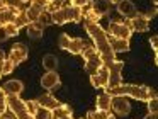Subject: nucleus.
I'll return each instance as SVG.
<instances>
[{
  "label": "nucleus",
  "mask_w": 158,
  "mask_h": 119,
  "mask_svg": "<svg viewBox=\"0 0 158 119\" xmlns=\"http://www.w3.org/2000/svg\"><path fill=\"white\" fill-rule=\"evenodd\" d=\"M85 31L89 32V36L92 37L94 41V48L97 49V53L100 54V60L106 66H109L112 61H116V53L112 51L109 44V37H107V32L99 26V24L94 22H85Z\"/></svg>",
  "instance_id": "obj_1"
},
{
  "label": "nucleus",
  "mask_w": 158,
  "mask_h": 119,
  "mask_svg": "<svg viewBox=\"0 0 158 119\" xmlns=\"http://www.w3.org/2000/svg\"><path fill=\"white\" fill-rule=\"evenodd\" d=\"M109 95H123V97H133L136 100H148L156 97V90L146 85H134V83H121L119 87L107 90Z\"/></svg>",
  "instance_id": "obj_2"
},
{
  "label": "nucleus",
  "mask_w": 158,
  "mask_h": 119,
  "mask_svg": "<svg viewBox=\"0 0 158 119\" xmlns=\"http://www.w3.org/2000/svg\"><path fill=\"white\" fill-rule=\"evenodd\" d=\"M82 56H83V60H85V71L89 75H94V73H97V70H99L100 66H102V60H100V54L97 53V49L94 46H89L87 44L85 46V49L82 51Z\"/></svg>",
  "instance_id": "obj_3"
},
{
  "label": "nucleus",
  "mask_w": 158,
  "mask_h": 119,
  "mask_svg": "<svg viewBox=\"0 0 158 119\" xmlns=\"http://www.w3.org/2000/svg\"><path fill=\"white\" fill-rule=\"evenodd\" d=\"M7 109L15 116V119H31L32 117L26 111V104L19 95H7Z\"/></svg>",
  "instance_id": "obj_4"
},
{
  "label": "nucleus",
  "mask_w": 158,
  "mask_h": 119,
  "mask_svg": "<svg viewBox=\"0 0 158 119\" xmlns=\"http://www.w3.org/2000/svg\"><path fill=\"white\" fill-rule=\"evenodd\" d=\"M124 68V63L123 61H112V63L107 66L109 70V80H107V85H106V92L110 90V88H116L123 83V78H121V71Z\"/></svg>",
  "instance_id": "obj_5"
},
{
  "label": "nucleus",
  "mask_w": 158,
  "mask_h": 119,
  "mask_svg": "<svg viewBox=\"0 0 158 119\" xmlns=\"http://www.w3.org/2000/svg\"><path fill=\"white\" fill-rule=\"evenodd\" d=\"M107 34L112 37H119V39H127L129 41L133 31L127 26V20H123V22H117V20H112L107 27Z\"/></svg>",
  "instance_id": "obj_6"
},
{
  "label": "nucleus",
  "mask_w": 158,
  "mask_h": 119,
  "mask_svg": "<svg viewBox=\"0 0 158 119\" xmlns=\"http://www.w3.org/2000/svg\"><path fill=\"white\" fill-rule=\"evenodd\" d=\"M110 109L119 116H127L131 111L129 100H126V97L123 95H110Z\"/></svg>",
  "instance_id": "obj_7"
},
{
  "label": "nucleus",
  "mask_w": 158,
  "mask_h": 119,
  "mask_svg": "<svg viewBox=\"0 0 158 119\" xmlns=\"http://www.w3.org/2000/svg\"><path fill=\"white\" fill-rule=\"evenodd\" d=\"M127 26H129L131 31H136V32H146L148 27H150V20L144 17V14L138 12L134 17L127 19Z\"/></svg>",
  "instance_id": "obj_8"
},
{
  "label": "nucleus",
  "mask_w": 158,
  "mask_h": 119,
  "mask_svg": "<svg viewBox=\"0 0 158 119\" xmlns=\"http://www.w3.org/2000/svg\"><path fill=\"white\" fill-rule=\"evenodd\" d=\"M107 80H109V70H107L106 65H102V66L97 70V73L90 75V83L95 88H106Z\"/></svg>",
  "instance_id": "obj_9"
},
{
  "label": "nucleus",
  "mask_w": 158,
  "mask_h": 119,
  "mask_svg": "<svg viewBox=\"0 0 158 119\" xmlns=\"http://www.w3.org/2000/svg\"><path fill=\"white\" fill-rule=\"evenodd\" d=\"M27 54H29L27 48H26L22 43H17V44H14V46H12L10 54H9V60H12V61H14V65L17 66V65H21L22 61L27 58Z\"/></svg>",
  "instance_id": "obj_10"
},
{
  "label": "nucleus",
  "mask_w": 158,
  "mask_h": 119,
  "mask_svg": "<svg viewBox=\"0 0 158 119\" xmlns=\"http://www.w3.org/2000/svg\"><path fill=\"white\" fill-rule=\"evenodd\" d=\"M41 85L46 90H53V88L60 87V75L56 71H46L41 78Z\"/></svg>",
  "instance_id": "obj_11"
},
{
  "label": "nucleus",
  "mask_w": 158,
  "mask_h": 119,
  "mask_svg": "<svg viewBox=\"0 0 158 119\" xmlns=\"http://www.w3.org/2000/svg\"><path fill=\"white\" fill-rule=\"evenodd\" d=\"M117 10H119L121 15L127 17V19H131V17H134L138 14L136 7H134V3L131 2V0H117Z\"/></svg>",
  "instance_id": "obj_12"
},
{
  "label": "nucleus",
  "mask_w": 158,
  "mask_h": 119,
  "mask_svg": "<svg viewBox=\"0 0 158 119\" xmlns=\"http://www.w3.org/2000/svg\"><path fill=\"white\" fill-rule=\"evenodd\" d=\"M36 102H38L39 109H46V111H53L55 107L60 105V100H56V97H53V95H49V94L41 95L39 99H36Z\"/></svg>",
  "instance_id": "obj_13"
},
{
  "label": "nucleus",
  "mask_w": 158,
  "mask_h": 119,
  "mask_svg": "<svg viewBox=\"0 0 158 119\" xmlns=\"http://www.w3.org/2000/svg\"><path fill=\"white\" fill-rule=\"evenodd\" d=\"M107 37H109V44H110L114 53H126V51H129V41L127 39L112 37V36H109V34H107Z\"/></svg>",
  "instance_id": "obj_14"
},
{
  "label": "nucleus",
  "mask_w": 158,
  "mask_h": 119,
  "mask_svg": "<svg viewBox=\"0 0 158 119\" xmlns=\"http://www.w3.org/2000/svg\"><path fill=\"white\" fill-rule=\"evenodd\" d=\"M51 20H53V24H56V26H63V24L70 22L68 7H61V9H58L56 12H53L51 14Z\"/></svg>",
  "instance_id": "obj_15"
},
{
  "label": "nucleus",
  "mask_w": 158,
  "mask_h": 119,
  "mask_svg": "<svg viewBox=\"0 0 158 119\" xmlns=\"http://www.w3.org/2000/svg\"><path fill=\"white\" fill-rule=\"evenodd\" d=\"M2 88L5 90L7 95H21V92L24 90V83L21 80H9L4 83Z\"/></svg>",
  "instance_id": "obj_16"
},
{
  "label": "nucleus",
  "mask_w": 158,
  "mask_h": 119,
  "mask_svg": "<svg viewBox=\"0 0 158 119\" xmlns=\"http://www.w3.org/2000/svg\"><path fill=\"white\" fill-rule=\"evenodd\" d=\"M17 14H19V10L14 9V7H2L0 9V26H5V24L12 22Z\"/></svg>",
  "instance_id": "obj_17"
},
{
  "label": "nucleus",
  "mask_w": 158,
  "mask_h": 119,
  "mask_svg": "<svg viewBox=\"0 0 158 119\" xmlns=\"http://www.w3.org/2000/svg\"><path fill=\"white\" fill-rule=\"evenodd\" d=\"M85 46H87V43L82 39V37H72L66 51H70L72 54H82V51L85 49Z\"/></svg>",
  "instance_id": "obj_18"
},
{
  "label": "nucleus",
  "mask_w": 158,
  "mask_h": 119,
  "mask_svg": "<svg viewBox=\"0 0 158 119\" xmlns=\"http://www.w3.org/2000/svg\"><path fill=\"white\" fill-rule=\"evenodd\" d=\"M27 27V36L31 37V39H41L43 37V31H44V27L41 26V24L36 20V22H31Z\"/></svg>",
  "instance_id": "obj_19"
},
{
  "label": "nucleus",
  "mask_w": 158,
  "mask_h": 119,
  "mask_svg": "<svg viewBox=\"0 0 158 119\" xmlns=\"http://www.w3.org/2000/svg\"><path fill=\"white\" fill-rule=\"evenodd\" d=\"M94 10H95L100 17L107 15V14L110 12V2L109 0H97V2H94Z\"/></svg>",
  "instance_id": "obj_20"
},
{
  "label": "nucleus",
  "mask_w": 158,
  "mask_h": 119,
  "mask_svg": "<svg viewBox=\"0 0 158 119\" xmlns=\"http://www.w3.org/2000/svg\"><path fill=\"white\" fill-rule=\"evenodd\" d=\"M95 104H97V109H99V111H106V112L110 111V95L107 94V92L100 94L99 97H97Z\"/></svg>",
  "instance_id": "obj_21"
},
{
  "label": "nucleus",
  "mask_w": 158,
  "mask_h": 119,
  "mask_svg": "<svg viewBox=\"0 0 158 119\" xmlns=\"http://www.w3.org/2000/svg\"><path fill=\"white\" fill-rule=\"evenodd\" d=\"M70 114H72V109H70V105L60 104L58 107H55V109L51 111V119H61V117L70 116Z\"/></svg>",
  "instance_id": "obj_22"
},
{
  "label": "nucleus",
  "mask_w": 158,
  "mask_h": 119,
  "mask_svg": "<svg viewBox=\"0 0 158 119\" xmlns=\"http://www.w3.org/2000/svg\"><path fill=\"white\" fill-rule=\"evenodd\" d=\"M43 66L46 68V71H56V68H58V58L55 54H46L43 58Z\"/></svg>",
  "instance_id": "obj_23"
},
{
  "label": "nucleus",
  "mask_w": 158,
  "mask_h": 119,
  "mask_svg": "<svg viewBox=\"0 0 158 119\" xmlns=\"http://www.w3.org/2000/svg\"><path fill=\"white\" fill-rule=\"evenodd\" d=\"M44 12V10H41L39 7H36V5H31L29 3V7H27V10H26V14H27V19H29V22H36V20L39 19V15Z\"/></svg>",
  "instance_id": "obj_24"
},
{
  "label": "nucleus",
  "mask_w": 158,
  "mask_h": 119,
  "mask_svg": "<svg viewBox=\"0 0 158 119\" xmlns=\"http://www.w3.org/2000/svg\"><path fill=\"white\" fill-rule=\"evenodd\" d=\"M12 22L15 24V26L19 27V29H22V27H26V26H29V19H27V14H26V10H22V12H19L17 15H15V19L12 20Z\"/></svg>",
  "instance_id": "obj_25"
},
{
  "label": "nucleus",
  "mask_w": 158,
  "mask_h": 119,
  "mask_svg": "<svg viewBox=\"0 0 158 119\" xmlns=\"http://www.w3.org/2000/svg\"><path fill=\"white\" fill-rule=\"evenodd\" d=\"M110 117V111H99V109H95V111H90L87 112V117L85 119H109Z\"/></svg>",
  "instance_id": "obj_26"
},
{
  "label": "nucleus",
  "mask_w": 158,
  "mask_h": 119,
  "mask_svg": "<svg viewBox=\"0 0 158 119\" xmlns=\"http://www.w3.org/2000/svg\"><path fill=\"white\" fill-rule=\"evenodd\" d=\"M65 2H66V0H49V3L46 5V12H49V14L56 12L58 9L65 7Z\"/></svg>",
  "instance_id": "obj_27"
},
{
  "label": "nucleus",
  "mask_w": 158,
  "mask_h": 119,
  "mask_svg": "<svg viewBox=\"0 0 158 119\" xmlns=\"http://www.w3.org/2000/svg\"><path fill=\"white\" fill-rule=\"evenodd\" d=\"M68 12H70V20L72 22H78L82 20V9L80 7H68Z\"/></svg>",
  "instance_id": "obj_28"
},
{
  "label": "nucleus",
  "mask_w": 158,
  "mask_h": 119,
  "mask_svg": "<svg viewBox=\"0 0 158 119\" xmlns=\"http://www.w3.org/2000/svg\"><path fill=\"white\" fill-rule=\"evenodd\" d=\"M24 104H26V111L29 112V116L34 117V116L38 114V111H39L38 102H36V100H24Z\"/></svg>",
  "instance_id": "obj_29"
},
{
  "label": "nucleus",
  "mask_w": 158,
  "mask_h": 119,
  "mask_svg": "<svg viewBox=\"0 0 158 119\" xmlns=\"http://www.w3.org/2000/svg\"><path fill=\"white\" fill-rule=\"evenodd\" d=\"M14 68H15L14 61L9 60V58H5L4 63H2V75H9V73H12V71H14Z\"/></svg>",
  "instance_id": "obj_30"
},
{
  "label": "nucleus",
  "mask_w": 158,
  "mask_h": 119,
  "mask_svg": "<svg viewBox=\"0 0 158 119\" xmlns=\"http://www.w3.org/2000/svg\"><path fill=\"white\" fill-rule=\"evenodd\" d=\"M4 27H5V32H7V36H9V37H15V36L19 34V31H21V29H19V27L14 24V22L5 24Z\"/></svg>",
  "instance_id": "obj_31"
},
{
  "label": "nucleus",
  "mask_w": 158,
  "mask_h": 119,
  "mask_svg": "<svg viewBox=\"0 0 158 119\" xmlns=\"http://www.w3.org/2000/svg\"><path fill=\"white\" fill-rule=\"evenodd\" d=\"M38 22L41 24L43 27H46V26H49V24H53V20H51V14L49 12H43L41 15H39V19H38Z\"/></svg>",
  "instance_id": "obj_32"
},
{
  "label": "nucleus",
  "mask_w": 158,
  "mask_h": 119,
  "mask_svg": "<svg viewBox=\"0 0 158 119\" xmlns=\"http://www.w3.org/2000/svg\"><path fill=\"white\" fill-rule=\"evenodd\" d=\"M148 109H150V112H153V114H156L158 112V99L156 97H151L148 99Z\"/></svg>",
  "instance_id": "obj_33"
},
{
  "label": "nucleus",
  "mask_w": 158,
  "mask_h": 119,
  "mask_svg": "<svg viewBox=\"0 0 158 119\" xmlns=\"http://www.w3.org/2000/svg\"><path fill=\"white\" fill-rule=\"evenodd\" d=\"M70 39H72V37H70L68 34H61V36H60V39H58V44H60V48H63V49H66V48H68V44H70Z\"/></svg>",
  "instance_id": "obj_34"
},
{
  "label": "nucleus",
  "mask_w": 158,
  "mask_h": 119,
  "mask_svg": "<svg viewBox=\"0 0 158 119\" xmlns=\"http://www.w3.org/2000/svg\"><path fill=\"white\" fill-rule=\"evenodd\" d=\"M36 119H51V111H46V109H39L38 114L34 116Z\"/></svg>",
  "instance_id": "obj_35"
},
{
  "label": "nucleus",
  "mask_w": 158,
  "mask_h": 119,
  "mask_svg": "<svg viewBox=\"0 0 158 119\" xmlns=\"http://www.w3.org/2000/svg\"><path fill=\"white\" fill-rule=\"evenodd\" d=\"M48 3H49V0H32L31 5H36L41 10H46V5H48Z\"/></svg>",
  "instance_id": "obj_36"
},
{
  "label": "nucleus",
  "mask_w": 158,
  "mask_h": 119,
  "mask_svg": "<svg viewBox=\"0 0 158 119\" xmlns=\"http://www.w3.org/2000/svg\"><path fill=\"white\" fill-rule=\"evenodd\" d=\"M0 105H7V94L2 87H0Z\"/></svg>",
  "instance_id": "obj_37"
},
{
  "label": "nucleus",
  "mask_w": 158,
  "mask_h": 119,
  "mask_svg": "<svg viewBox=\"0 0 158 119\" xmlns=\"http://www.w3.org/2000/svg\"><path fill=\"white\" fill-rule=\"evenodd\" d=\"M87 2H90V0H70V3H72V7H80V9H82V7L85 5Z\"/></svg>",
  "instance_id": "obj_38"
},
{
  "label": "nucleus",
  "mask_w": 158,
  "mask_h": 119,
  "mask_svg": "<svg viewBox=\"0 0 158 119\" xmlns=\"http://www.w3.org/2000/svg\"><path fill=\"white\" fill-rule=\"evenodd\" d=\"M150 44H151V48H153L155 54H156V51H158V37H156V36H153V37L150 39Z\"/></svg>",
  "instance_id": "obj_39"
},
{
  "label": "nucleus",
  "mask_w": 158,
  "mask_h": 119,
  "mask_svg": "<svg viewBox=\"0 0 158 119\" xmlns=\"http://www.w3.org/2000/svg\"><path fill=\"white\" fill-rule=\"evenodd\" d=\"M155 15H156V5H153V9H151V10H148V12L144 14V17H146L148 20H150V19H153Z\"/></svg>",
  "instance_id": "obj_40"
},
{
  "label": "nucleus",
  "mask_w": 158,
  "mask_h": 119,
  "mask_svg": "<svg viewBox=\"0 0 158 119\" xmlns=\"http://www.w3.org/2000/svg\"><path fill=\"white\" fill-rule=\"evenodd\" d=\"M7 39H9V36H7V32H5V27L0 26V43H4V41H7Z\"/></svg>",
  "instance_id": "obj_41"
},
{
  "label": "nucleus",
  "mask_w": 158,
  "mask_h": 119,
  "mask_svg": "<svg viewBox=\"0 0 158 119\" xmlns=\"http://www.w3.org/2000/svg\"><path fill=\"white\" fill-rule=\"evenodd\" d=\"M144 119H158V116H156V114H153V112H150V114H148Z\"/></svg>",
  "instance_id": "obj_42"
},
{
  "label": "nucleus",
  "mask_w": 158,
  "mask_h": 119,
  "mask_svg": "<svg viewBox=\"0 0 158 119\" xmlns=\"http://www.w3.org/2000/svg\"><path fill=\"white\" fill-rule=\"evenodd\" d=\"M4 60H5V54H4V51L0 49V63H4Z\"/></svg>",
  "instance_id": "obj_43"
},
{
  "label": "nucleus",
  "mask_w": 158,
  "mask_h": 119,
  "mask_svg": "<svg viewBox=\"0 0 158 119\" xmlns=\"http://www.w3.org/2000/svg\"><path fill=\"white\" fill-rule=\"evenodd\" d=\"M61 119H73V114H70V116H65V117H61Z\"/></svg>",
  "instance_id": "obj_44"
},
{
  "label": "nucleus",
  "mask_w": 158,
  "mask_h": 119,
  "mask_svg": "<svg viewBox=\"0 0 158 119\" xmlns=\"http://www.w3.org/2000/svg\"><path fill=\"white\" fill-rule=\"evenodd\" d=\"M2 7H5L4 5V0H0V9H2Z\"/></svg>",
  "instance_id": "obj_45"
},
{
  "label": "nucleus",
  "mask_w": 158,
  "mask_h": 119,
  "mask_svg": "<svg viewBox=\"0 0 158 119\" xmlns=\"http://www.w3.org/2000/svg\"><path fill=\"white\" fill-rule=\"evenodd\" d=\"M0 78H2V63H0Z\"/></svg>",
  "instance_id": "obj_46"
},
{
  "label": "nucleus",
  "mask_w": 158,
  "mask_h": 119,
  "mask_svg": "<svg viewBox=\"0 0 158 119\" xmlns=\"http://www.w3.org/2000/svg\"><path fill=\"white\" fill-rule=\"evenodd\" d=\"M151 2H153V5H156V3H158V0H151Z\"/></svg>",
  "instance_id": "obj_47"
},
{
  "label": "nucleus",
  "mask_w": 158,
  "mask_h": 119,
  "mask_svg": "<svg viewBox=\"0 0 158 119\" xmlns=\"http://www.w3.org/2000/svg\"><path fill=\"white\" fill-rule=\"evenodd\" d=\"M109 2H110V3H117V0H109Z\"/></svg>",
  "instance_id": "obj_48"
},
{
  "label": "nucleus",
  "mask_w": 158,
  "mask_h": 119,
  "mask_svg": "<svg viewBox=\"0 0 158 119\" xmlns=\"http://www.w3.org/2000/svg\"><path fill=\"white\" fill-rule=\"evenodd\" d=\"M109 119H116V117H114V116H112V114H110V117H109Z\"/></svg>",
  "instance_id": "obj_49"
},
{
  "label": "nucleus",
  "mask_w": 158,
  "mask_h": 119,
  "mask_svg": "<svg viewBox=\"0 0 158 119\" xmlns=\"http://www.w3.org/2000/svg\"><path fill=\"white\" fill-rule=\"evenodd\" d=\"M31 2H32V0H27V3H31Z\"/></svg>",
  "instance_id": "obj_50"
},
{
  "label": "nucleus",
  "mask_w": 158,
  "mask_h": 119,
  "mask_svg": "<svg viewBox=\"0 0 158 119\" xmlns=\"http://www.w3.org/2000/svg\"><path fill=\"white\" fill-rule=\"evenodd\" d=\"M31 119H36V117H31Z\"/></svg>",
  "instance_id": "obj_51"
},
{
  "label": "nucleus",
  "mask_w": 158,
  "mask_h": 119,
  "mask_svg": "<svg viewBox=\"0 0 158 119\" xmlns=\"http://www.w3.org/2000/svg\"><path fill=\"white\" fill-rule=\"evenodd\" d=\"M82 119H83V117H82Z\"/></svg>",
  "instance_id": "obj_52"
}]
</instances>
